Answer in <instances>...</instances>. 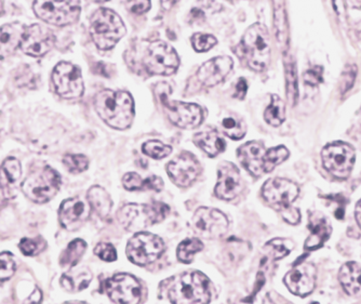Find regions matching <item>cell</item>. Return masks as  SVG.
<instances>
[{"mask_svg":"<svg viewBox=\"0 0 361 304\" xmlns=\"http://www.w3.org/2000/svg\"><path fill=\"white\" fill-rule=\"evenodd\" d=\"M192 226L204 238H221L228 230V220L220 210L202 207L195 212Z\"/></svg>","mask_w":361,"mask_h":304,"instance_id":"obj_13","label":"cell"},{"mask_svg":"<svg viewBox=\"0 0 361 304\" xmlns=\"http://www.w3.org/2000/svg\"><path fill=\"white\" fill-rule=\"evenodd\" d=\"M91 281H92V273L90 269L87 267H79V269L71 267L68 273H65L61 279V285L65 291L77 293L88 287Z\"/></svg>","mask_w":361,"mask_h":304,"instance_id":"obj_26","label":"cell"},{"mask_svg":"<svg viewBox=\"0 0 361 304\" xmlns=\"http://www.w3.org/2000/svg\"><path fill=\"white\" fill-rule=\"evenodd\" d=\"M44 246L46 244L42 239L23 238L19 244L20 250L28 257L38 255L40 251L44 250Z\"/></svg>","mask_w":361,"mask_h":304,"instance_id":"obj_42","label":"cell"},{"mask_svg":"<svg viewBox=\"0 0 361 304\" xmlns=\"http://www.w3.org/2000/svg\"><path fill=\"white\" fill-rule=\"evenodd\" d=\"M267 152L265 147L259 142H248L243 144L237 151L239 162L243 167L252 174L255 177H261L267 174L265 163H267Z\"/></svg>","mask_w":361,"mask_h":304,"instance_id":"obj_20","label":"cell"},{"mask_svg":"<svg viewBox=\"0 0 361 304\" xmlns=\"http://www.w3.org/2000/svg\"><path fill=\"white\" fill-rule=\"evenodd\" d=\"M94 253L101 260L106 261V262H114L117 259L116 249L109 243L97 244L94 249Z\"/></svg>","mask_w":361,"mask_h":304,"instance_id":"obj_43","label":"cell"},{"mask_svg":"<svg viewBox=\"0 0 361 304\" xmlns=\"http://www.w3.org/2000/svg\"><path fill=\"white\" fill-rule=\"evenodd\" d=\"M60 188V176L56 170L48 166L30 174L22 183L24 195L37 204H44L52 200Z\"/></svg>","mask_w":361,"mask_h":304,"instance_id":"obj_8","label":"cell"},{"mask_svg":"<svg viewBox=\"0 0 361 304\" xmlns=\"http://www.w3.org/2000/svg\"><path fill=\"white\" fill-rule=\"evenodd\" d=\"M216 38L209 34L197 33L192 37V44L194 49L198 52H206L216 46Z\"/></svg>","mask_w":361,"mask_h":304,"instance_id":"obj_41","label":"cell"},{"mask_svg":"<svg viewBox=\"0 0 361 304\" xmlns=\"http://www.w3.org/2000/svg\"><path fill=\"white\" fill-rule=\"evenodd\" d=\"M338 279L344 291L357 297L361 295V267L356 262H348L341 267Z\"/></svg>","mask_w":361,"mask_h":304,"instance_id":"obj_25","label":"cell"},{"mask_svg":"<svg viewBox=\"0 0 361 304\" xmlns=\"http://www.w3.org/2000/svg\"><path fill=\"white\" fill-rule=\"evenodd\" d=\"M223 129L229 138L234 140H240L245 135V127L241 121H237L234 117H227L223 121Z\"/></svg>","mask_w":361,"mask_h":304,"instance_id":"obj_40","label":"cell"},{"mask_svg":"<svg viewBox=\"0 0 361 304\" xmlns=\"http://www.w3.org/2000/svg\"><path fill=\"white\" fill-rule=\"evenodd\" d=\"M293 248L294 244L290 239L276 238L265 245L264 251L267 259L281 260L287 257Z\"/></svg>","mask_w":361,"mask_h":304,"instance_id":"obj_33","label":"cell"},{"mask_svg":"<svg viewBox=\"0 0 361 304\" xmlns=\"http://www.w3.org/2000/svg\"><path fill=\"white\" fill-rule=\"evenodd\" d=\"M22 168L16 158H7L0 167V182L3 186H13L21 179Z\"/></svg>","mask_w":361,"mask_h":304,"instance_id":"obj_31","label":"cell"},{"mask_svg":"<svg viewBox=\"0 0 361 304\" xmlns=\"http://www.w3.org/2000/svg\"><path fill=\"white\" fill-rule=\"evenodd\" d=\"M304 80L310 86L316 87L322 83V68L315 66L304 74Z\"/></svg>","mask_w":361,"mask_h":304,"instance_id":"obj_46","label":"cell"},{"mask_svg":"<svg viewBox=\"0 0 361 304\" xmlns=\"http://www.w3.org/2000/svg\"><path fill=\"white\" fill-rule=\"evenodd\" d=\"M143 153L149 157L155 158V159H161V158L167 157L171 154L172 147L166 144L161 143L160 141L152 140V141L146 142L143 144Z\"/></svg>","mask_w":361,"mask_h":304,"instance_id":"obj_36","label":"cell"},{"mask_svg":"<svg viewBox=\"0 0 361 304\" xmlns=\"http://www.w3.org/2000/svg\"><path fill=\"white\" fill-rule=\"evenodd\" d=\"M271 38L263 24L255 23L245 30L241 42V56L249 68L261 72L271 62Z\"/></svg>","mask_w":361,"mask_h":304,"instance_id":"obj_3","label":"cell"},{"mask_svg":"<svg viewBox=\"0 0 361 304\" xmlns=\"http://www.w3.org/2000/svg\"><path fill=\"white\" fill-rule=\"evenodd\" d=\"M308 229L310 230V235L306 239V250L320 248L329 239L332 232L330 221L322 212L310 214Z\"/></svg>","mask_w":361,"mask_h":304,"instance_id":"obj_23","label":"cell"},{"mask_svg":"<svg viewBox=\"0 0 361 304\" xmlns=\"http://www.w3.org/2000/svg\"><path fill=\"white\" fill-rule=\"evenodd\" d=\"M95 73L102 75V76L109 77V70H107L106 64L104 63H97L95 64Z\"/></svg>","mask_w":361,"mask_h":304,"instance_id":"obj_51","label":"cell"},{"mask_svg":"<svg viewBox=\"0 0 361 304\" xmlns=\"http://www.w3.org/2000/svg\"><path fill=\"white\" fill-rule=\"evenodd\" d=\"M264 118L269 125L274 126V127H278L285 121V103L278 95H271V104L265 109Z\"/></svg>","mask_w":361,"mask_h":304,"instance_id":"obj_32","label":"cell"},{"mask_svg":"<svg viewBox=\"0 0 361 304\" xmlns=\"http://www.w3.org/2000/svg\"><path fill=\"white\" fill-rule=\"evenodd\" d=\"M162 103L167 109L170 121L183 129H194L202 123L204 115L202 109L194 103L178 102V101L168 100L165 93L160 95Z\"/></svg>","mask_w":361,"mask_h":304,"instance_id":"obj_15","label":"cell"},{"mask_svg":"<svg viewBox=\"0 0 361 304\" xmlns=\"http://www.w3.org/2000/svg\"><path fill=\"white\" fill-rule=\"evenodd\" d=\"M274 28L276 38L281 48L286 49L288 46L289 30H288L287 13H286L285 0H273Z\"/></svg>","mask_w":361,"mask_h":304,"instance_id":"obj_27","label":"cell"},{"mask_svg":"<svg viewBox=\"0 0 361 304\" xmlns=\"http://www.w3.org/2000/svg\"><path fill=\"white\" fill-rule=\"evenodd\" d=\"M286 68V85H287V97L290 104L297 103L299 97V88H298V76L295 64L291 59H288L285 63Z\"/></svg>","mask_w":361,"mask_h":304,"instance_id":"obj_34","label":"cell"},{"mask_svg":"<svg viewBox=\"0 0 361 304\" xmlns=\"http://www.w3.org/2000/svg\"><path fill=\"white\" fill-rule=\"evenodd\" d=\"M95 111L109 127L125 130L135 118V101L126 91L103 90L94 100Z\"/></svg>","mask_w":361,"mask_h":304,"instance_id":"obj_1","label":"cell"},{"mask_svg":"<svg viewBox=\"0 0 361 304\" xmlns=\"http://www.w3.org/2000/svg\"><path fill=\"white\" fill-rule=\"evenodd\" d=\"M194 142L210 157H216L225 150V141L216 131L208 130L197 133Z\"/></svg>","mask_w":361,"mask_h":304,"instance_id":"obj_28","label":"cell"},{"mask_svg":"<svg viewBox=\"0 0 361 304\" xmlns=\"http://www.w3.org/2000/svg\"><path fill=\"white\" fill-rule=\"evenodd\" d=\"M143 188L146 190H153L156 192H160L164 188V181L157 176H152L143 181Z\"/></svg>","mask_w":361,"mask_h":304,"instance_id":"obj_48","label":"cell"},{"mask_svg":"<svg viewBox=\"0 0 361 304\" xmlns=\"http://www.w3.org/2000/svg\"><path fill=\"white\" fill-rule=\"evenodd\" d=\"M190 14H192V19L194 20H198L200 18H204V13L198 9L192 10V13Z\"/></svg>","mask_w":361,"mask_h":304,"instance_id":"obj_54","label":"cell"},{"mask_svg":"<svg viewBox=\"0 0 361 304\" xmlns=\"http://www.w3.org/2000/svg\"><path fill=\"white\" fill-rule=\"evenodd\" d=\"M167 172L176 186L186 188L200 176V165L192 154L184 152L168 164Z\"/></svg>","mask_w":361,"mask_h":304,"instance_id":"obj_17","label":"cell"},{"mask_svg":"<svg viewBox=\"0 0 361 304\" xmlns=\"http://www.w3.org/2000/svg\"><path fill=\"white\" fill-rule=\"evenodd\" d=\"M299 186L290 180L274 178L262 188V195L290 224H298L301 220L299 209L292 207V202L299 196Z\"/></svg>","mask_w":361,"mask_h":304,"instance_id":"obj_2","label":"cell"},{"mask_svg":"<svg viewBox=\"0 0 361 304\" xmlns=\"http://www.w3.org/2000/svg\"><path fill=\"white\" fill-rule=\"evenodd\" d=\"M144 66L151 74L169 76L176 72L180 66V59L173 47L167 42L157 40L147 48Z\"/></svg>","mask_w":361,"mask_h":304,"instance_id":"obj_10","label":"cell"},{"mask_svg":"<svg viewBox=\"0 0 361 304\" xmlns=\"http://www.w3.org/2000/svg\"><path fill=\"white\" fill-rule=\"evenodd\" d=\"M334 9L338 17H343L345 13V7H344V0H334Z\"/></svg>","mask_w":361,"mask_h":304,"instance_id":"obj_50","label":"cell"},{"mask_svg":"<svg viewBox=\"0 0 361 304\" xmlns=\"http://www.w3.org/2000/svg\"><path fill=\"white\" fill-rule=\"evenodd\" d=\"M94 1H97V3H104V1H109V0H94Z\"/></svg>","mask_w":361,"mask_h":304,"instance_id":"obj_56","label":"cell"},{"mask_svg":"<svg viewBox=\"0 0 361 304\" xmlns=\"http://www.w3.org/2000/svg\"><path fill=\"white\" fill-rule=\"evenodd\" d=\"M128 8L135 14H143L151 9V0H128Z\"/></svg>","mask_w":361,"mask_h":304,"instance_id":"obj_47","label":"cell"},{"mask_svg":"<svg viewBox=\"0 0 361 304\" xmlns=\"http://www.w3.org/2000/svg\"><path fill=\"white\" fill-rule=\"evenodd\" d=\"M202 249H204V244L200 242V239H185L178 245L176 255H178V259L180 262L188 265V263L192 262L195 253H200Z\"/></svg>","mask_w":361,"mask_h":304,"instance_id":"obj_35","label":"cell"},{"mask_svg":"<svg viewBox=\"0 0 361 304\" xmlns=\"http://www.w3.org/2000/svg\"><path fill=\"white\" fill-rule=\"evenodd\" d=\"M63 164L72 174H80V172L88 169L89 161L85 155L70 154V155H66L63 158Z\"/></svg>","mask_w":361,"mask_h":304,"instance_id":"obj_38","label":"cell"},{"mask_svg":"<svg viewBox=\"0 0 361 304\" xmlns=\"http://www.w3.org/2000/svg\"><path fill=\"white\" fill-rule=\"evenodd\" d=\"M4 13V4L1 0H0V16Z\"/></svg>","mask_w":361,"mask_h":304,"instance_id":"obj_55","label":"cell"},{"mask_svg":"<svg viewBox=\"0 0 361 304\" xmlns=\"http://www.w3.org/2000/svg\"><path fill=\"white\" fill-rule=\"evenodd\" d=\"M355 216H356L357 222H358L359 226L361 228V200L357 204Z\"/></svg>","mask_w":361,"mask_h":304,"instance_id":"obj_52","label":"cell"},{"mask_svg":"<svg viewBox=\"0 0 361 304\" xmlns=\"http://www.w3.org/2000/svg\"><path fill=\"white\" fill-rule=\"evenodd\" d=\"M317 271L312 263H301L288 272L285 276L286 286L294 295L306 297L313 293L316 286Z\"/></svg>","mask_w":361,"mask_h":304,"instance_id":"obj_18","label":"cell"},{"mask_svg":"<svg viewBox=\"0 0 361 304\" xmlns=\"http://www.w3.org/2000/svg\"><path fill=\"white\" fill-rule=\"evenodd\" d=\"M169 212V206L164 202L129 204L117 212V218L126 230L137 232L165 220Z\"/></svg>","mask_w":361,"mask_h":304,"instance_id":"obj_4","label":"cell"},{"mask_svg":"<svg viewBox=\"0 0 361 304\" xmlns=\"http://www.w3.org/2000/svg\"><path fill=\"white\" fill-rule=\"evenodd\" d=\"M248 91V83L245 78L239 79V82L236 85V92H235V97L237 99H245V95Z\"/></svg>","mask_w":361,"mask_h":304,"instance_id":"obj_49","label":"cell"},{"mask_svg":"<svg viewBox=\"0 0 361 304\" xmlns=\"http://www.w3.org/2000/svg\"><path fill=\"white\" fill-rule=\"evenodd\" d=\"M125 188L129 190H143V180L135 172H129L123 178Z\"/></svg>","mask_w":361,"mask_h":304,"instance_id":"obj_44","label":"cell"},{"mask_svg":"<svg viewBox=\"0 0 361 304\" xmlns=\"http://www.w3.org/2000/svg\"><path fill=\"white\" fill-rule=\"evenodd\" d=\"M90 216V207L78 198L64 200L59 210V217L63 228L76 230Z\"/></svg>","mask_w":361,"mask_h":304,"instance_id":"obj_22","label":"cell"},{"mask_svg":"<svg viewBox=\"0 0 361 304\" xmlns=\"http://www.w3.org/2000/svg\"><path fill=\"white\" fill-rule=\"evenodd\" d=\"M52 85L56 92L64 99L79 98L84 93L80 70L72 63H59L52 73Z\"/></svg>","mask_w":361,"mask_h":304,"instance_id":"obj_12","label":"cell"},{"mask_svg":"<svg viewBox=\"0 0 361 304\" xmlns=\"http://www.w3.org/2000/svg\"><path fill=\"white\" fill-rule=\"evenodd\" d=\"M56 37L49 28L39 24L27 26L22 40L21 49L32 58H40L54 48Z\"/></svg>","mask_w":361,"mask_h":304,"instance_id":"obj_16","label":"cell"},{"mask_svg":"<svg viewBox=\"0 0 361 304\" xmlns=\"http://www.w3.org/2000/svg\"><path fill=\"white\" fill-rule=\"evenodd\" d=\"M219 179L216 195L220 200H232L241 192V177L238 168L234 164L225 162L218 169Z\"/></svg>","mask_w":361,"mask_h":304,"instance_id":"obj_19","label":"cell"},{"mask_svg":"<svg viewBox=\"0 0 361 304\" xmlns=\"http://www.w3.org/2000/svg\"><path fill=\"white\" fill-rule=\"evenodd\" d=\"M32 10L46 23L66 26L75 23L80 16V0H35Z\"/></svg>","mask_w":361,"mask_h":304,"instance_id":"obj_7","label":"cell"},{"mask_svg":"<svg viewBox=\"0 0 361 304\" xmlns=\"http://www.w3.org/2000/svg\"><path fill=\"white\" fill-rule=\"evenodd\" d=\"M16 265L10 253H0V281H8L16 273Z\"/></svg>","mask_w":361,"mask_h":304,"instance_id":"obj_39","label":"cell"},{"mask_svg":"<svg viewBox=\"0 0 361 304\" xmlns=\"http://www.w3.org/2000/svg\"><path fill=\"white\" fill-rule=\"evenodd\" d=\"M178 1V0H161V5L165 9H170V8L176 5Z\"/></svg>","mask_w":361,"mask_h":304,"instance_id":"obj_53","label":"cell"},{"mask_svg":"<svg viewBox=\"0 0 361 304\" xmlns=\"http://www.w3.org/2000/svg\"><path fill=\"white\" fill-rule=\"evenodd\" d=\"M233 66V60L229 56H216L204 63L197 73V76L204 86H216L224 80L225 77L232 71Z\"/></svg>","mask_w":361,"mask_h":304,"instance_id":"obj_21","label":"cell"},{"mask_svg":"<svg viewBox=\"0 0 361 304\" xmlns=\"http://www.w3.org/2000/svg\"><path fill=\"white\" fill-rule=\"evenodd\" d=\"M87 249L86 242L82 239H74L70 243L68 248L63 251L60 258L61 267L64 269H71V267H76L77 263L80 260L81 257L84 255Z\"/></svg>","mask_w":361,"mask_h":304,"instance_id":"obj_30","label":"cell"},{"mask_svg":"<svg viewBox=\"0 0 361 304\" xmlns=\"http://www.w3.org/2000/svg\"><path fill=\"white\" fill-rule=\"evenodd\" d=\"M173 303H208L210 302L209 279L202 272H190L176 277L169 289Z\"/></svg>","mask_w":361,"mask_h":304,"instance_id":"obj_6","label":"cell"},{"mask_svg":"<svg viewBox=\"0 0 361 304\" xmlns=\"http://www.w3.org/2000/svg\"><path fill=\"white\" fill-rule=\"evenodd\" d=\"M356 66H350L346 68L345 72L343 73L342 84H341V88H342V93H346L348 90L352 89L354 86L355 77H356Z\"/></svg>","mask_w":361,"mask_h":304,"instance_id":"obj_45","label":"cell"},{"mask_svg":"<svg viewBox=\"0 0 361 304\" xmlns=\"http://www.w3.org/2000/svg\"><path fill=\"white\" fill-rule=\"evenodd\" d=\"M322 163L330 174L340 179L350 177L354 167L355 150L350 144L344 142H334L322 150Z\"/></svg>","mask_w":361,"mask_h":304,"instance_id":"obj_11","label":"cell"},{"mask_svg":"<svg viewBox=\"0 0 361 304\" xmlns=\"http://www.w3.org/2000/svg\"><path fill=\"white\" fill-rule=\"evenodd\" d=\"M126 26L116 12L102 8L94 12L90 22L93 42L100 50H111L126 35Z\"/></svg>","mask_w":361,"mask_h":304,"instance_id":"obj_5","label":"cell"},{"mask_svg":"<svg viewBox=\"0 0 361 304\" xmlns=\"http://www.w3.org/2000/svg\"><path fill=\"white\" fill-rule=\"evenodd\" d=\"M105 293L115 303H139L141 301V286L129 274H117L104 283Z\"/></svg>","mask_w":361,"mask_h":304,"instance_id":"obj_14","label":"cell"},{"mask_svg":"<svg viewBox=\"0 0 361 304\" xmlns=\"http://www.w3.org/2000/svg\"><path fill=\"white\" fill-rule=\"evenodd\" d=\"M26 26L19 22L4 24L0 28V60L12 56L21 47Z\"/></svg>","mask_w":361,"mask_h":304,"instance_id":"obj_24","label":"cell"},{"mask_svg":"<svg viewBox=\"0 0 361 304\" xmlns=\"http://www.w3.org/2000/svg\"><path fill=\"white\" fill-rule=\"evenodd\" d=\"M165 250V243L157 235L137 233L127 245V255L137 265H147L157 260Z\"/></svg>","mask_w":361,"mask_h":304,"instance_id":"obj_9","label":"cell"},{"mask_svg":"<svg viewBox=\"0 0 361 304\" xmlns=\"http://www.w3.org/2000/svg\"><path fill=\"white\" fill-rule=\"evenodd\" d=\"M288 157H289V151L283 145L267 150V163H265V171H267V172L273 171L276 166L281 165Z\"/></svg>","mask_w":361,"mask_h":304,"instance_id":"obj_37","label":"cell"},{"mask_svg":"<svg viewBox=\"0 0 361 304\" xmlns=\"http://www.w3.org/2000/svg\"><path fill=\"white\" fill-rule=\"evenodd\" d=\"M88 202L93 209L101 218H107L111 214L113 200L104 188L101 186H92L88 190Z\"/></svg>","mask_w":361,"mask_h":304,"instance_id":"obj_29","label":"cell"}]
</instances>
